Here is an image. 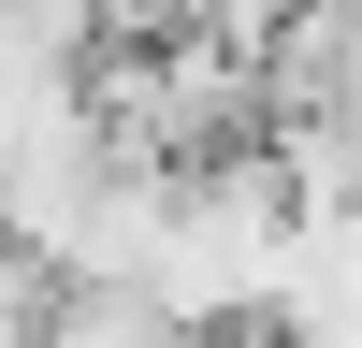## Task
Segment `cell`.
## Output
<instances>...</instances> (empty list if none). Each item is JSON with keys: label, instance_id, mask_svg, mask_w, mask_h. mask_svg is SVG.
I'll return each instance as SVG.
<instances>
[{"label": "cell", "instance_id": "6da1fadb", "mask_svg": "<svg viewBox=\"0 0 362 348\" xmlns=\"http://www.w3.org/2000/svg\"><path fill=\"white\" fill-rule=\"evenodd\" d=\"M58 290H73V261H44L29 232H0V348H44L58 334Z\"/></svg>", "mask_w": 362, "mask_h": 348}, {"label": "cell", "instance_id": "7a4b0ae2", "mask_svg": "<svg viewBox=\"0 0 362 348\" xmlns=\"http://www.w3.org/2000/svg\"><path fill=\"white\" fill-rule=\"evenodd\" d=\"M87 15V44H160V29H203L189 0H73Z\"/></svg>", "mask_w": 362, "mask_h": 348}]
</instances>
